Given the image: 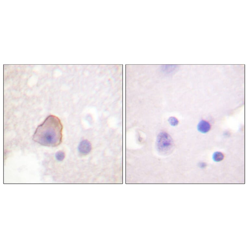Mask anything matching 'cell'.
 <instances>
[{
	"label": "cell",
	"mask_w": 248,
	"mask_h": 248,
	"mask_svg": "<svg viewBox=\"0 0 248 248\" xmlns=\"http://www.w3.org/2000/svg\"><path fill=\"white\" fill-rule=\"evenodd\" d=\"M55 156L58 161H62L65 158V153L62 151H59L56 153Z\"/></svg>",
	"instance_id": "cell-6"
},
{
	"label": "cell",
	"mask_w": 248,
	"mask_h": 248,
	"mask_svg": "<svg viewBox=\"0 0 248 248\" xmlns=\"http://www.w3.org/2000/svg\"><path fill=\"white\" fill-rule=\"evenodd\" d=\"M92 146L90 142L87 140H84L80 143L78 147L79 152L82 154H88L91 151Z\"/></svg>",
	"instance_id": "cell-3"
},
{
	"label": "cell",
	"mask_w": 248,
	"mask_h": 248,
	"mask_svg": "<svg viewBox=\"0 0 248 248\" xmlns=\"http://www.w3.org/2000/svg\"><path fill=\"white\" fill-rule=\"evenodd\" d=\"M173 141L170 136L167 133H160L157 137V145L158 150L161 153H167L172 147Z\"/></svg>",
	"instance_id": "cell-2"
},
{
	"label": "cell",
	"mask_w": 248,
	"mask_h": 248,
	"mask_svg": "<svg viewBox=\"0 0 248 248\" xmlns=\"http://www.w3.org/2000/svg\"><path fill=\"white\" fill-rule=\"evenodd\" d=\"M63 126L57 117L50 115L36 128L33 139L38 144L48 147H56L62 143Z\"/></svg>",
	"instance_id": "cell-1"
},
{
	"label": "cell",
	"mask_w": 248,
	"mask_h": 248,
	"mask_svg": "<svg viewBox=\"0 0 248 248\" xmlns=\"http://www.w3.org/2000/svg\"><path fill=\"white\" fill-rule=\"evenodd\" d=\"M224 158V155L220 152H216L213 155V159L216 162H219L222 161Z\"/></svg>",
	"instance_id": "cell-5"
},
{
	"label": "cell",
	"mask_w": 248,
	"mask_h": 248,
	"mask_svg": "<svg viewBox=\"0 0 248 248\" xmlns=\"http://www.w3.org/2000/svg\"><path fill=\"white\" fill-rule=\"evenodd\" d=\"M168 121L170 125L173 126H177L179 123L178 120L176 118L174 117H171L170 118Z\"/></svg>",
	"instance_id": "cell-7"
},
{
	"label": "cell",
	"mask_w": 248,
	"mask_h": 248,
	"mask_svg": "<svg viewBox=\"0 0 248 248\" xmlns=\"http://www.w3.org/2000/svg\"><path fill=\"white\" fill-rule=\"evenodd\" d=\"M211 128L210 124L207 121L201 120L197 126V129L199 132L202 134L208 133Z\"/></svg>",
	"instance_id": "cell-4"
},
{
	"label": "cell",
	"mask_w": 248,
	"mask_h": 248,
	"mask_svg": "<svg viewBox=\"0 0 248 248\" xmlns=\"http://www.w3.org/2000/svg\"><path fill=\"white\" fill-rule=\"evenodd\" d=\"M199 166L201 168H204L207 166V164L205 163L201 162L199 164Z\"/></svg>",
	"instance_id": "cell-8"
}]
</instances>
